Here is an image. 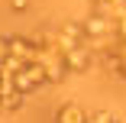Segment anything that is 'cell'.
I'll return each mask as SVG.
<instances>
[{
  "label": "cell",
  "mask_w": 126,
  "mask_h": 123,
  "mask_svg": "<svg viewBox=\"0 0 126 123\" xmlns=\"http://www.w3.org/2000/svg\"><path fill=\"white\" fill-rule=\"evenodd\" d=\"M10 7H13V10H26V7H29V0H10Z\"/></svg>",
  "instance_id": "3957f363"
},
{
  "label": "cell",
  "mask_w": 126,
  "mask_h": 123,
  "mask_svg": "<svg viewBox=\"0 0 126 123\" xmlns=\"http://www.w3.org/2000/svg\"><path fill=\"white\" fill-rule=\"evenodd\" d=\"M113 120H116V117H113L110 110H97V113H91L87 123H113Z\"/></svg>",
  "instance_id": "7a4b0ae2"
},
{
  "label": "cell",
  "mask_w": 126,
  "mask_h": 123,
  "mask_svg": "<svg viewBox=\"0 0 126 123\" xmlns=\"http://www.w3.org/2000/svg\"><path fill=\"white\" fill-rule=\"evenodd\" d=\"M87 120H91V113H87L81 104H74V101L62 104L58 113H55V123H87Z\"/></svg>",
  "instance_id": "6da1fadb"
}]
</instances>
